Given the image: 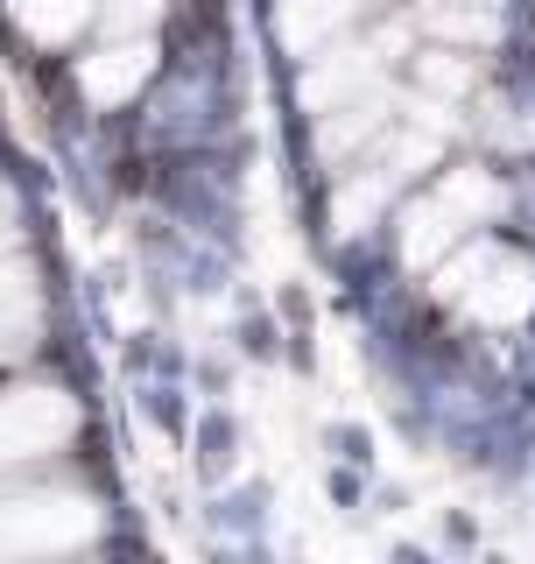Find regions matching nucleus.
Listing matches in <instances>:
<instances>
[{
    "mask_svg": "<svg viewBox=\"0 0 535 564\" xmlns=\"http://www.w3.org/2000/svg\"><path fill=\"white\" fill-rule=\"evenodd\" d=\"M99 529V508L85 494H8L0 501V557H57V551H85Z\"/></svg>",
    "mask_w": 535,
    "mask_h": 564,
    "instance_id": "obj_3",
    "label": "nucleus"
},
{
    "mask_svg": "<svg viewBox=\"0 0 535 564\" xmlns=\"http://www.w3.org/2000/svg\"><path fill=\"white\" fill-rule=\"evenodd\" d=\"M437 296L472 325H522L535 311V269L493 240H458V254L437 261Z\"/></svg>",
    "mask_w": 535,
    "mask_h": 564,
    "instance_id": "obj_1",
    "label": "nucleus"
},
{
    "mask_svg": "<svg viewBox=\"0 0 535 564\" xmlns=\"http://www.w3.org/2000/svg\"><path fill=\"white\" fill-rule=\"evenodd\" d=\"M367 85H373V50H331V57H310L296 99L310 106V113H331V106L367 99Z\"/></svg>",
    "mask_w": 535,
    "mask_h": 564,
    "instance_id": "obj_7",
    "label": "nucleus"
},
{
    "mask_svg": "<svg viewBox=\"0 0 535 564\" xmlns=\"http://www.w3.org/2000/svg\"><path fill=\"white\" fill-rule=\"evenodd\" d=\"M437 163V134H387L381 128V149L360 155V170L346 176V191H338V234H360L367 219H381V205L395 198V191L408 184L416 170Z\"/></svg>",
    "mask_w": 535,
    "mask_h": 564,
    "instance_id": "obj_4",
    "label": "nucleus"
},
{
    "mask_svg": "<svg viewBox=\"0 0 535 564\" xmlns=\"http://www.w3.org/2000/svg\"><path fill=\"white\" fill-rule=\"evenodd\" d=\"M8 8L35 43H70V35L99 14V0H8Z\"/></svg>",
    "mask_w": 535,
    "mask_h": 564,
    "instance_id": "obj_10",
    "label": "nucleus"
},
{
    "mask_svg": "<svg viewBox=\"0 0 535 564\" xmlns=\"http://www.w3.org/2000/svg\"><path fill=\"white\" fill-rule=\"evenodd\" d=\"M35 325V290L22 269H0V352H14Z\"/></svg>",
    "mask_w": 535,
    "mask_h": 564,
    "instance_id": "obj_11",
    "label": "nucleus"
},
{
    "mask_svg": "<svg viewBox=\"0 0 535 564\" xmlns=\"http://www.w3.org/2000/svg\"><path fill=\"white\" fill-rule=\"evenodd\" d=\"M8 219H14V198H8V184H0V234H8Z\"/></svg>",
    "mask_w": 535,
    "mask_h": 564,
    "instance_id": "obj_14",
    "label": "nucleus"
},
{
    "mask_svg": "<svg viewBox=\"0 0 535 564\" xmlns=\"http://www.w3.org/2000/svg\"><path fill=\"white\" fill-rule=\"evenodd\" d=\"M507 0H416V22L437 43H493Z\"/></svg>",
    "mask_w": 535,
    "mask_h": 564,
    "instance_id": "obj_9",
    "label": "nucleus"
},
{
    "mask_svg": "<svg viewBox=\"0 0 535 564\" xmlns=\"http://www.w3.org/2000/svg\"><path fill=\"white\" fill-rule=\"evenodd\" d=\"M501 212V184L493 170H444L416 205L402 212V261L408 269H437L458 240H472V226H487Z\"/></svg>",
    "mask_w": 535,
    "mask_h": 564,
    "instance_id": "obj_2",
    "label": "nucleus"
},
{
    "mask_svg": "<svg viewBox=\"0 0 535 564\" xmlns=\"http://www.w3.org/2000/svg\"><path fill=\"white\" fill-rule=\"evenodd\" d=\"M416 78L430 85V93H466V85H472V64H458V57H423Z\"/></svg>",
    "mask_w": 535,
    "mask_h": 564,
    "instance_id": "obj_13",
    "label": "nucleus"
},
{
    "mask_svg": "<svg viewBox=\"0 0 535 564\" xmlns=\"http://www.w3.org/2000/svg\"><path fill=\"white\" fill-rule=\"evenodd\" d=\"M70 431H78V410L64 388H8L0 395V466L50 458Z\"/></svg>",
    "mask_w": 535,
    "mask_h": 564,
    "instance_id": "obj_5",
    "label": "nucleus"
},
{
    "mask_svg": "<svg viewBox=\"0 0 535 564\" xmlns=\"http://www.w3.org/2000/svg\"><path fill=\"white\" fill-rule=\"evenodd\" d=\"M155 14H163V0H99L92 22H106L113 35H149V29H155Z\"/></svg>",
    "mask_w": 535,
    "mask_h": 564,
    "instance_id": "obj_12",
    "label": "nucleus"
},
{
    "mask_svg": "<svg viewBox=\"0 0 535 564\" xmlns=\"http://www.w3.org/2000/svg\"><path fill=\"white\" fill-rule=\"evenodd\" d=\"M360 8H367V0H282V8H275V35L296 50V57H310V50L338 43V35L360 22Z\"/></svg>",
    "mask_w": 535,
    "mask_h": 564,
    "instance_id": "obj_8",
    "label": "nucleus"
},
{
    "mask_svg": "<svg viewBox=\"0 0 535 564\" xmlns=\"http://www.w3.org/2000/svg\"><path fill=\"white\" fill-rule=\"evenodd\" d=\"M149 70H155L149 35H113L106 50H92V57L78 64V85H85L92 106H120V99H134L141 85H149Z\"/></svg>",
    "mask_w": 535,
    "mask_h": 564,
    "instance_id": "obj_6",
    "label": "nucleus"
}]
</instances>
